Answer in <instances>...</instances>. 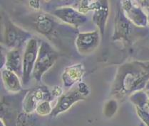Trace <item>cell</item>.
<instances>
[{
    "label": "cell",
    "instance_id": "6da1fadb",
    "mask_svg": "<svg viewBox=\"0 0 149 126\" xmlns=\"http://www.w3.org/2000/svg\"><path fill=\"white\" fill-rule=\"evenodd\" d=\"M149 80V62L126 63L118 68L111 94L117 99L139 91L146 86Z\"/></svg>",
    "mask_w": 149,
    "mask_h": 126
},
{
    "label": "cell",
    "instance_id": "7a4b0ae2",
    "mask_svg": "<svg viewBox=\"0 0 149 126\" xmlns=\"http://www.w3.org/2000/svg\"><path fill=\"white\" fill-rule=\"evenodd\" d=\"M58 58V52L54 49L48 42L42 40L32 73V77L37 82H40L44 74L54 64Z\"/></svg>",
    "mask_w": 149,
    "mask_h": 126
},
{
    "label": "cell",
    "instance_id": "3957f363",
    "mask_svg": "<svg viewBox=\"0 0 149 126\" xmlns=\"http://www.w3.org/2000/svg\"><path fill=\"white\" fill-rule=\"evenodd\" d=\"M4 42L12 50L22 49L23 45L32 38L30 33L17 26L7 16L4 18Z\"/></svg>",
    "mask_w": 149,
    "mask_h": 126
},
{
    "label": "cell",
    "instance_id": "277c9868",
    "mask_svg": "<svg viewBox=\"0 0 149 126\" xmlns=\"http://www.w3.org/2000/svg\"><path fill=\"white\" fill-rule=\"evenodd\" d=\"M34 24L37 32L45 36L52 41L58 38V36L62 35V31H69V28L66 29L68 27L67 24L58 23L55 18L44 13L36 16Z\"/></svg>",
    "mask_w": 149,
    "mask_h": 126
},
{
    "label": "cell",
    "instance_id": "5b68a950",
    "mask_svg": "<svg viewBox=\"0 0 149 126\" xmlns=\"http://www.w3.org/2000/svg\"><path fill=\"white\" fill-rule=\"evenodd\" d=\"M53 100L52 91L46 86H38L25 94L22 101V109L26 114L35 112L37 105L45 101Z\"/></svg>",
    "mask_w": 149,
    "mask_h": 126
},
{
    "label": "cell",
    "instance_id": "8992f818",
    "mask_svg": "<svg viewBox=\"0 0 149 126\" xmlns=\"http://www.w3.org/2000/svg\"><path fill=\"white\" fill-rule=\"evenodd\" d=\"M39 47L37 40L34 38L30 39L26 43L23 54V73L22 78L23 86H27L31 81L37 58Z\"/></svg>",
    "mask_w": 149,
    "mask_h": 126
},
{
    "label": "cell",
    "instance_id": "52a82bcc",
    "mask_svg": "<svg viewBox=\"0 0 149 126\" xmlns=\"http://www.w3.org/2000/svg\"><path fill=\"white\" fill-rule=\"evenodd\" d=\"M86 96L79 90L78 86L72 87L69 91L58 97L56 104L52 109L50 117L54 118L58 115L68 111L77 102L85 100Z\"/></svg>",
    "mask_w": 149,
    "mask_h": 126
},
{
    "label": "cell",
    "instance_id": "ba28073f",
    "mask_svg": "<svg viewBox=\"0 0 149 126\" xmlns=\"http://www.w3.org/2000/svg\"><path fill=\"white\" fill-rule=\"evenodd\" d=\"M100 35L98 31L80 33L75 39L77 51L82 55H88L93 53L99 47Z\"/></svg>",
    "mask_w": 149,
    "mask_h": 126
},
{
    "label": "cell",
    "instance_id": "9c48e42d",
    "mask_svg": "<svg viewBox=\"0 0 149 126\" xmlns=\"http://www.w3.org/2000/svg\"><path fill=\"white\" fill-rule=\"evenodd\" d=\"M52 14L64 23L79 26L87 21V17L77 9L71 7H60L54 9Z\"/></svg>",
    "mask_w": 149,
    "mask_h": 126
},
{
    "label": "cell",
    "instance_id": "30bf717a",
    "mask_svg": "<svg viewBox=\"0 0 149 126\" xmlns=\"http://www.w3.org/2000/svg\"><path fill=\"white\" fill-rule=\"evenodd\" d=\"M85 72L84 65L81 63L66 67L61 75L64 86L66 88H71L74 84H79L81 81Z\"/></svg>",
    "mask_w": 149,
    "mask_h": 126
},
{
    "label": "cell",
    "instance_id": "8fae6325",
    "mask_svg": "<svg viewBox=\"0 0 149 126\" xmlns=\"http://www.w3.org/2000/svg\"><path fill=\"white\" fill-rule=\"evenodd\" d=\"M136 108V112L141 120L146 126H149V105L147 93L139 91L130 97Z\"/></svg>",
    "mask_w": 149,
    "mask_h": 126
},
{
    "label": "cell",
    "instance_id": "7c38bea8",
    "mask_svg": "<svg viewBox=\"0 0 149 126\" xmlns=\"http://www.w3.org/2000/svg\"><path fill=\"white\" fill-rule=\"evenodd\" d=\"M5 69L12 71L22 78L23 73V55L22 49H12L6 55Z\"/></svg>",
    "mask_w": 149,
    "mask_h": 126
},
{
    "label": "cell",
    "instance_id": "4fadbf2b",
    "mask_svg": "<svg viewBox=\"0 0 149 126\" xmlns=\"http://www.w3.org/2000/svg\"><path fill=\"white\" fill-rule=\"evenodd\" d=\"M123 11L128 20L138 26H145L147 23V18L143 12L139 7L132 4L131 1H124L122 3Z\"/></svg>",
    "mask_w": 149,
    "mask_h": 126
},
{
    "label": "cell",
    "instance_id": "5bb4252c",
    "mask_svg": "<svg viewBox=\"0 0 149 126\" xmlns=\"http://www.w3.org/2000/svg\"><path fill=\"white\" fill-rule=\"evenodd\" d=\"M131 31V23L125 16L123 11L119 10L115 18V31L113 40L127 39L128 34Z\"/></svg>",
    "mask_w": 149,
    "mask_h": 126
},
{
    "label": "cell",
    "instance_id": "9a60e30c",
    "mask_svg": "<svg viewBox=\"0 0 149 126\" xmlns=\"http://www.w3.org/2000/svg\"><path fill=\"white\" fill-rule=\"evenodd\" d=\"M93 15V23L99 29V33L101 37H104L105 31L106 23L109 16V3L107 1H98L97 7Z\"/></svg>",
    "mask_w": 149,
    "mask_h": 126
},
{
    "label": "cell",
    "instance_id": "2e32d148",
    "mask_svg": "<svg viewBox=\"0 0 149 126\" xmlns=\"http://www.w3.org/2000/svg\"><path fill=\"white\" fill-rule=\"evenodd\" d=\"M1 78L4 87L8 91L12 93H18L22 89V83L19 77L12 71L3 69L1 71Z\"/></svg>",
    "mask_w": 149,
    "mask_h": 126
},
{
    "label": "cell",
    "instance_id": "e0dca14e",
    "mask_svg": "<svg viewBox=\"0 0 149 126\" xmlns=\"http://www.w3.org/2000/svg\"><path fill=\"white\" fill-rule=\"evenodd\" d=\"M98 1H89V0H84L81 1L80 3V5L77 10L80 13L84 14H86L89 11H94L97 7Z\"/></svg>",
    "mask_w": 149,
    "mask_h": 126
},
{
    "label": "cell",
    "instance_id": "ac0fdd59",
    "mask_svg": "<svg viewBox=\"0 0 149 126\" xmlns=\"http://www.w3.org/2000/svg\"><path fill=\"white\" fill-rule=\"evenodd\" d=\"M52 109H53V108H52V105H51L50 101H45L42 102V103H40L37 105L35 112L37 115L42 116H47V115L50 116Z\"/></svg>",
    "mask_w": 149,
    "mask_h": 126
},
{
    "label": "cell",
    "instance_id": "d6986e66",
    "mask_svg": "<svg viewBox=\"0 0 149 126\" xmlns=\"http://www.w3.org/2000/svg\"><path fill=\"white\" fill-rule=\"evenodd\" d=\"M117 109H118V105L116 101L110 100L106 103L104 106V114L105 115L106 117L111 118L116 113Z\"/></svg>",
    "mask_w": 149,
    "mask_h": 126
},
{
    "label": "cell",
    "instance_id": "ffe728a7",
    "mask_svg": "<svg viewBox=\"0 0 149 126\" xmlns=\"http://www.w3.org/2000/svg\"><path fill=\"white\" fill-rule=\"evenodd\" d=\"M53 97H60L63 94V90L59 86H54L52 91Z\"/></svg>",
    "mask_w": 149,
    "mask_h": 126
},
{
    "label": "cell",
    "instance_id": "44dd1931",
    "mask_svg": "<svg viewBox=\"0 0 149 126\" xmlns=\"http://www.w3.org/2000/svg\"><path fill=\"white\" fill-rule=\"evenodd\" d=\"M146 89L149 91V81H148V83H147V84H146Z\"/></svg>",
    "mask_w": 149,
    "mask_h": 126
},
{
    "label": "cell",
    "instance_id": "7402d4cb",
    "mask_svg": "<svg viewBox=\"0 0 149 126\" xmlns=\"http://www.w3.org/2000/svg\"><path fill=\"white\" fill-rule=\"evenodd\" d=\"M147 94H148V105H149V91H147Z\"/></svg>",
    "mask_w": 149,
    "mask_h": 126
},
{
    "label": "cell",
    "instance_id": "603a6c76",
    "mask_svg": "<svg viewBox=\"0 0 149 126\" xmlns=\"http://www.w3.org/2000/svg\"><path fill=\"white\" fill-rule=\"evenodd\" d=\"M139 126H145V125H144V123H141L140 125H139Z\"/></svg>",
    "mask_w": 149,
    "mask_h": 126
},
{
    "label": "cell",
    "instance_id": "cb8c5ba5",
    "mask_svg": "<svg viewBox=\"0 0 149 126\" xmlns=\"http://www.w3.org/2000/svg\"><path fill=\"white\" fill-rule=\"evenodd\" d=\"M148 21H149V9H148Z\"/></svg>",
    "mask_w": 149,
    "mask_h": 126
}]
</instances>
